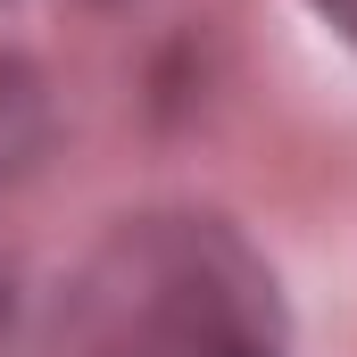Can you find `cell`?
<instances>
[{
  "label": "cell",
  "instance_id": "1",
  "mask_svg": "<svg viewBox=\"0 0 357 357\" xmlns=\"http://www.w3.org/2000/svg\"><path fill=\"white\" fill-rule=\"evenodd\" d=\"M59 357H282V291L225 216H142L75 282Z\"/></svg>",
  "mask_w": 357,
  "mask_h": 357
},
{
  "label": "cell",
  "instance_id": "2",
  "mask_svg": "<svg viewBox=\"0 0 357 357\" xmlns=\"http://www.w3.org/2000/svg\"><path fill=\"white\" fill-rule=\"evenodd\" d=\"M50 142V84L33 59L0 50V183H17Z\"/></svg>",
  "mask_w": 357,
  "mask_h": 357
},
{
  "label": "cell",
  "instance_id": "3",
  "mask_svg": "<svg viewBox=\"0 0 357 357\" xmlns=\"http://www.w3.org/2000/svg\"><path fill=\"white\" fill-rule=\"evenodd\" d=\"M307 8H316V17H324L341 42H357V0H307Z\"/></svg>",
  "mask_w": 357,
  "mask_h": 357
},
{
  "label": "cell",
  "instance_id": "4",
  "mask_svg": "<svg viewBox=\"0 0 357 357\" xmlns=\"http://www.w3.org/2000/svg\"><path fill=\"white\" fill-rule=\"evenodd\" d=\"M8 316H17V282H8V266H0V341H8Z\"/></svg>",
  "mask_w": 357,
  "mask_h": 357
}]
</instances>
